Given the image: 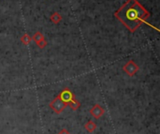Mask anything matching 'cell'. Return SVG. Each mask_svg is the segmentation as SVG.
Listing matches in <instances>:
<instances>
[{"label":"cell","instance_id":"277c9868","mask_svg":"<svg viewBox=\"0 0 160 134\" xmlns=\"http://www.w3.org/2000/svg\"><path fill=\"white\" fill-rule=\"evenodd\" d=\"M59 97L62 99L63 101H65L67 104H68L69 102H71L73 100H75V96L73 95V93L68 89V88H66L64 89L60 94H59Z\"/></svg>","mask_w":160,"mask_h":134},{"label":"cell","instance_id":"7c38bea8","mask_svg":"<svg viewBox=\"0 0 160 134\" xmlns=\"http://www.w3.org/2000/svg\"><path fill=\"white\" fill-rule=\"evenodd\" d=\"M57 134H70V132L67 129H63V130H61Z\"/></svg>","mask_w":160,"mask_h":134},{"label":"cell","instance_id":"5b68a950","mask_svg":"<svg viewBox=\"0 0 160 134\" xmlns=\"http://www.w3.org/2000/svg\"><path fill=\"white\" fill-rule=\"evenodd\" d=\"M104 113H105L104 109H103L99 104H96V105H94V106L92 107V109L90 110V114H91V116H94V117H95V118H97V119L100 118V117L104 115Z\"/></svg>","mask_w":160,"mask_h":134},{"label":"cell","instance_id":"ba28073f","mask_svg":"<svg viewBox=\"0 0 160 134\" xmlns=\"http://www.w3.org/2000/svg\"><path fill=\"white\" fill-rule=\"evenodd\" d=\"M68 106H69L72 110H74V111H76V110H78L80 107H81V103L75 99V100H73L71 102H69L68 104Z\"/></svg>","mask_w":160,"mask_h":134},{"label":"cell","instance_id":"3957f363","mask_svg":"<svg viewBox=\"0 0 160 134\" xmlns=\"http://www.w3.org/2000/svg\"><path fill=\"white\" fill-rule=\"evenodd\" d=\"M123 70L128 76H134L139 71V66L133 60H129L123 67Z\"/></svg>","mask_w":160,"mask_h":134},{"label":"cell","instance_id":"7a4b0ae2","mask_svg":"<svg viewBox=\"0 0 160 134\" xmlns=\"http://www.w3.org/2000/svg\"><path fill=\"white\" fill-rule=\"evenodd\" d=\"M49 106H50V108H51L53 112H55L56 114H61V113L67 108L68 104H67L65 101H63L62 99H61V98L59 97V95H58L57 97H55V98L51 101V103L49 104Z\"/></svg>","mask_w":160,"mask_h":134},{"label":"cell","instance_id":"9c48e42d","mask_svg":"<svg viewBox=\"0 0 160 134\" xmlns=\"http://www.w3.org/2000/svg\"><path fill=\"white\" fill-rule=\"evenodd\" d=\"M21 40H22V42L24 45H27V44H29L30 41L32 40V38H30L27 34H24V35L21 38Z\"/></svg>","mask_w":160,"mask_h":134},{"label":"cell","instance_id":"8fae6325","mask_svg":"<svg viewBox=\"0 0 160 134\" xmlns=\"http://www.w3.org/2000/svg\"><path fill=\"white\" fill-rule=\"evenodd\" d=\"M37 45H38V48L43 49V48L47 45V40H46L45 39H42L41 40H39L38 42H37Z\"/></svg>","mask_w":160,"mask_h":134},{"label":"cell","instance_id":"30bf717a","mask_svg":"<svg viewBox=\"0 0 160 134\" xmlns=\"http://www.w3.org/2000/svg\"><path fill=\"white\" fill-rule=\"evenodd\" d=\"M32 39H33L36 41V43H37V42H38L39 40H41L42 39H44V37H43V35H42L40 32H36Z\"/></svg>","mask_w":160,"mask_h":134},{"label":"cell","instance_id":"52a82bcc","mask_svg":"<svg viewBox=\"0 0 160 134\" xmlns=\"http://www.w3.org/2000/svg\"><path fill=\"white\" fill-rule=\"evenodd\" d=\"M61 20H62V17H61V15H60L58 12H54V13L51 16V21H52L53 23H55V24L59 23L61 22Z\"/></svg>","mask_w":160,"mask_h":134},{"label":"cell","instance_id":"6da1fadb","mask_svg":"<svg viewBox=\"0 0 160 134\" xmlns=\"http://www.w3.org/2000/svg\"><path fill=\"white\" fill-rule=\"evenodd\" d=\"M114 16L131 33H134L143 23L154 27L152 24L146 23V20L150 17V13L138 0H128L114 12Z\"/></svg>","mask_w":160,"mask_h":134},{"label":"cell","instance_id":"8992f818","mask_svg":"<svg viewBox=\"0 0 160 134\" xmlns=\"http://www.w3.org/2000/svg\"><path fill=\"white\" fill-rule=\"evenodd\" d=\"M84 129L88 131V132H94L95 131H96V129H97V124L94 122V121H92V120H89L85 125H84Z\"/></svg>","mask_w":160,"mask_h":134}]
</instances>
